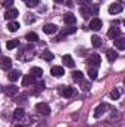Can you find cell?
Returning a JSON list of instances; mask_svg holds the SVG:
<instances>
[{
	"label": "cell",
	"mask_w": 125,
	"mask_h": 127,
	"mask_svg": "<svg viewBox=\"0 0 125 127\" xmlns=\"http://www.w3.org/2000/svg\"><path fill=\"white\" fill-rule=\"evenodd\" d=\"M25 21H27V24H32V22H35V16L34 15H27Z\"/></svg>",
	"instance_id": "836d02e7"
},
{
	"label": "cell",
	"mask_w": 125,
	"mask_h": 127,
	"mask_svg": "<svg viewBox=\"0 0 125 127\" xmlns=\"http://www.w3.org/2000/svg\"><path fill=\"white\" fill-rule=\"evenodd\" d=\"M0 66H1V69H10V66H12V59L10 58H7V56H3L1 58V61H0Z\"/></svg>",
	"instance_id": "7c38bea8"
},
{
	"label": "cell",
	"mask_w": 125,
	"mask_h": 127,
	"mask_svg": "<svg viewBox=\"0 0 125 127\" xmlns=\"http://www.w3.org/2000/svg\"><path fill=\"white\" fill-rule=\"evenodd\" d=\"M18 28H19V24H18L16 21H12V22H9V24H7V30H9L10 32L18 31Z\"/></svg>",
	"instance_id": "484cf974"
},
{
	"label": "cell",
	"mask_w": 125,
	"mask_h": 127,
	"mask_svg": "<svg viewBox=\"0 0 125 127\" xmlns=\"http://www.w3.org/2000/svg\"><path fill=\"white\" fill-rule=\"evenodd\" d=\"M16 16H19L18 9H7L6 13H4V18H6V19H15Z\"/></svg>",
	"instance_id": "5bb4252c"
},
{
	"label": "cell",
	"mask_w": 125,
	"mask_h": 127,
	"mask_svg": "<svg viewBox=\"0 0 125 127\" xmlns=\"http://www.w3.org/2000/svg\"><path fill=\"white\" fill-rule=\"evenodd\" d=\"M21 118H24V109H22V108H16V109L13 111V120L19 121Z\"/></svg>",
	"instance_id": "7402d4cb"
},
{
	"label": "cell",
	"mask_w": 125,
	"mask_h": 127,
	"mask_svg": "<svg viewBox=\"0 0 125 127\" xmlns=\"http://www.w3.org/2000/svg\"><path fill=\"white\" fill-rule=\"evenodd\" d=\"M63 21H65V24L66 25H75V22H77V16L74 15V13H65V18H63Z\"/></svg>",
	"instance_id": "30bf717a"
},
{
	"label": "cell",
	"mask_w": 125,
	"mask_h": 127,
	"mask_svg": "<svg viewBox=\"0 0 125 127\" xmlns=\"http://www.w3.org/2000/svg\"><path fill=\"white\" fill-rule=\"evenodd\" d=\"M106 109H107V105L106 103H102V105H99L96 109H94V117L96 118H100L104 112H106Z\"/></svg>",
	"instance_id": "8fae6325"
},
{
	"label": "cell",
	"mask_w": 125,
	"mask_h": 127,
	"mask_svg": "<svg viewBox=\"0 0 125 127\" xmlns=\"http://www.w3.org/2000/svg\"><path fill=\"white\" fill-rule=\"evenodd\" d=\"M0 53H1V52H0Z\"/></svg>",
	"instance_id": "ee69618b"
},
{
	"label": "cell",
	"mask_w": 125,
	"mask_h": 127,
	"mask_svg": "<svg viewBox=\"0 0 125 127\" xmlns=\"http://www.w3.org/2000/svg\"><path fill=\"white\" fill-rule=\"evenodd\" d=\"M43 31L46 32V34H55V32L58 31V27L55 24H46L43 27Z\"/></svg>",
	"instance_id": "2e32d148"
},
{
	"label": "cell",
	"mask_w": 125,
	"mask_h": 127,
	"mask_svg": "<svg viewBox=\"0 0 125 127\" xmlns=\"http://www.w3.org/2000/svg\"><path fill=\"white\" fill-rule=\"evenodd\" d=\"M77 1H78V4H81V7L87 6V4H91V0H77Z\"/></svg>",
	"instance_id": "d590c367"
},
{
	"label": "cell",
	"mask_w": 125,
	"mask_h": 127,
	"mask_svg": "<svg viewBox=\"0 0 125 127\" xmlns=\"http://www.w3.org/2000/svg\"><path fill=\"white\" fill-rule=\"evenodd\" d=\"M41 58H43L44 61H47V62H50V61H52V59L55 58V55H53V53H52L50 50H44V52L41 53Z\"/></svg>",
	"instance_id": "cb8c5ba5"
},
{
	"label": "cell",
	"mask_w": 125,
	"mask_h": 127,
	"mask_svg": "<svg viewBox=\"0 0 125 127\" xmlns=\"http://www.w3.org/2000/svg\"><path fill=\"white\" fill-rule=\"evenodd\" d=\"M59 92H61V95L63 96V97H71V96H74V93H75V90H74V87H71V86H61L59 87Z\"/></svg>",
	"instance_id": "5b68a950"
},
{
	"label": "cell",
	"mask_w": 125,
	"mask_h": 127,
	"mask_svg": "<svg viewBox=\"0 0 125 127\" xmlns=\"http://www.w3.org/2000/svg\"><path fill=\"white\" fill-rule=\"evenodd\" d=\"M18 46H19V40H9V41L6 43V47H7L9 50L15 49V47H18Z\"/></svg>",
	"instance_id": "4316f807"
},
{
	"label": "cell",
	"mask_w": 125,
	"mask_h": 127,
	"mask_svg": "<svg viewBox=\"0 0 125 127\" xmlns=\"http://www.w3.org/2000/svg\"><path fill=\"white\" fill-rule=\"evenodd\" d=\"M1 90H3V89H1V86H0V92H1Z\"/></svg>",
	"instance_id": "b9f144b4"
},
{
	"label": "cell",
	"mask_w": 125,
	"mask_h": 127,
	"mask_svg": "<svg viewBox=\"0 0 125 127\" xmlns=\"http://www.w3.org/2000/svg\"><path fill=\"white\" fill-rule=\"evenodd\" d=\"M55 1H56V3H62L63 0H55Z\"/></svg>",
	"instance_id": "ab89813d"
},
{
	"label": "cell",
	"mask_w": 125,
	"mask_h": 127,
	"mask_svg": "<svg viewBox=\"0 0 125 127\" xmlns=\"http://www.w3.org/2000/svg\"><path fill=\"white\" fill-rule=\"evenodd\" d=\"M21 50L22 52H18V59H21V61H30V59L34 58V49H32L31 46H25Z\"/></svg>",
	"instance_id": "7a4b0ae2"
},
{
	"label": "cell",
	"mask_w": 125,
	"mask_h": 127,
	"mask_svg": "<svg viewBox=\"0 0 125 127\" xmlns=\"http://www.w3.org/2000/svg\"><path fill=\"white\" fill-rule=\"evenodd\" d=\"M19 77H21L19 69H13V71H10V72H9V80H10V81H16Z\"/></svg>",
	"instance_id": "603a6c76"
},
{
	"label": "cell",
	"mask_w": 125,
	"mask_h": 127,
	"mask_svg": "<svg viewBox=\"0 0 125 127\" xmlns=\"http://www.w3.org/2000/svg\"><path fill=\"white\" fill-rule=\"evenodd\" d=\"M62 62L68 66V68H74L75 66V62H74V59H72V56L71 55H65L62 58Z\"/></svg>",
	"instance_id": "e0dca14e"
},
{
	"label": "cell",
	"mask_w": 125,
	"mask_h": 127,
	"mask_svg": "<svg viewBox=\"0 0 125 127\" xmlns=\"http://www.w3.org/2000/svg\"><path fill=\"white\" fill-rule=\"evenodd\" d=\"M50 74H52L53 77H58V78H61V77H63L65 71H63L62 66H58V65H55V66H52V68H50Z\"/></svg>",
	"instance_id": "ba28073f"
},
{
	"label": "cell",
	"mask_w": 125,
	"mask_h": 127,
	"mask_svg": "<svg viewBox=\"0 0 125 127\" xmlns=\"http://www.w3.org/2000/svg\"><path fill=\"white\" fill-rule=\"evenodd\" d=\"M34 77H32L31 74L30 75H25L24 78H22V87H28V86H31V84H34Z\"/></svg>",
	"instance_id": "d6986e66"
},
{
	"label": "cell",
	"mask_w": 125,
	"mask_h": 127,
	"mask_svg": "<svg viewBox=\"0 0 125 127\" xmlns=\"http://www.w3.org/2000/svg\"><path fill=\"white\" fill-rule=\"evenodd\" d=\"M15 127H22V126H19V124H18V126H15Z\"/></svg>",
	"instance_id": "60d3db41"
},
{
	"label": "cell",
	"mask_w": 125,
	"mask_h": 127,
	"mask_svg": "<svg viewBox=\"0 0 125 127\" xmlns=\"http://www.w3.org/2000/svg\"><path fill=\"white\" fill-rule=\"evenodd\" d=\"M34 87H35L34 93H38L40 90H43V89H44V81H38V83H35V84H34Z\"/></svg>",
	"instance_id": "1f68e13d"
},
{
	"label": "cell",
	"mask_w": 125,
	"mask_h": 127,
	"mask_svg": "<svg viewBox=\"0 0 125 127\" xmlns=\"http://www.w3.org/2000/svg\"><path fill=\"white\" fill-rule=\"evenodd\" d=\"M71 75H72V80H74V81H80V83H81V81L84 80V74H83V71H72Z\"/></svg>",
	"instance_id": "ffe728a7"
},
{
	"label": "cell",
	"mask_w": 125,
	"mask_h": 127,
	"mask_svg": "<svg viewBox=\"0 0 125 127\" xmlns=\"http://www.w3.org/2000/svg\"><path fill=\"white\" fill-rule=\"evenodd\" d=\"M106 56H107V61H109V62H113V61L118 59V52H115L113 49H109V50L106 52Z\"/></svg>",
	"instance_id": "ac0fdd59"
},
{
	"label": "cell",
	"mask_w": 125,
	"mask_h": 127,
	"mask_svg": "<svg viewBox=\"0 0 125 127\" xmlns=\"http://www.w3.org/2000/svg\"><path fill=\"white\" fill-rule=\"evenodd\" d=\"M66 4H68L69 7H72V6H74V4H72V0H66Z\"/></svg>",
	"instance_id": "f35d334b"
},
{
	"label": "cell",
	"mask_w": 125,
	"mask_h": 127,
	"mask_svg": "<svg viewBox=\"0 0 125 127\" xmlns=\"http://www.w3.org/2000/svg\"><path fill=\"white\" fill-rule=\"evenodd\" d=\"M24 1H27V0H24Z\"/></svg>",
	"instance_id": "7bdbcfd3"
},
{
	"label": "cell",
	"mask_w": 125,
	"mask_h": 127,
	"mask_svg": "<svg viewBox=\"0 0 125 127\" xmlns=\"http://www.w3.org/2000/svg\"><path fill=\"white\" fill-rule=\"evenodd\" d=\"M75 31H77V28L72 25V27H69V28H65V30L62 31V34H61V35H63V37H65V35H68V34H74Z\"/></svg>",
	"instance_id": "f546056e"
},
{
	"label": "cell",
	"mask_w": 125,
	"mask_h": 127,
	"mask_svg": "<svg viewBox=\"0 0 125 127\" xmlns=\"http://www.w3.org/2000/svg\"><path fill=\"white\" fill-rule=\"evenodd\" d=\"M25 38H27L28 41H37V40H38V35H37L35 32H28V34L25 35Z\"/></svg>",
	"instance_id": "4dcf8cb0"
},
{
	"label": "cell",
	"mask_w": 125,
	"mask_h": 127,
	"mask_svg": "<svg viewBox=\"0 0 125 127\" xmlns=\"http://www.w3.org/2000/svg\"><path fill=\"white\" fill-rule=\"evenodd\" d=\"M91 44H93L94 47H100L102 46V38L99 35H93L91 37Z\"/></svg>",
	"instance_id": "83f0119b"
},
{
	"label": "cell",
	"mask_w": 125,
	"mask_h": 127,
	"mask_svg": "<svg viewBox=\"0 0 125 127\" xmlns=\"http://www.w3.org/2000/svg\"><path fill=\"white\" fill-rule=\"evenodd\" d=\"M35 109H37L41 115H49V114H50V106H49L47 103H44V102H38V103L35 105Z\"/></svg>",
	"instance_id": "8992f818"
},
{
	"label": "cell",
	"mask_w": 125,
	"mask_h": 127,
	"mask_svg": "<svg viewBox=\"0 0 125 127\" xmlns=\"http://www.w3.org/2000/svg\"><path fill=\"white\" fill-rule=\"evenodd\" d=\"M87 74H88L90 80H96V78H97V68H94V66H88Z\"/></svg>",
	"instance_id": "d4e9b609"
},
{
	"label": "cell",
	"mask_w": 125,
	"mask_h": 127,
	"mask_svg": "<svg viewBox=\"0 0 125 127\" xmlns=\"http://www.w3.org/2000/svg\"><path fill=\"white\" fill-rule=\"evenodd\" d=\"M15 100H16L18 103H19V102H21V103H25V102H27V95H21L18 99H15Z\"/></svg>",
	"instance_id": "e575fe53"
},
{
	"label": "cell",
	"mask_w": 125,
	"mask_h": 127,
	"mask_svg": "<svg viewBox=\"0 0 125 127\" xmlns=\"http://www.w3.org/2000/svg\"><path fill=\"white\" fill-rule=\"evenodd\" d=\"M30 74H31L34 78H41L43 77V69L38 68V66H32L31 69H30Z\"/></svg>",
	"instance_id": "9a60e30c"
},
{
	"label": "cell",
	"mask_w": 125,
	"mask_h": 127,
	"mask_svg": "<svg viewBox=\"0 0 125 127\" xmlns=\"http://www.w3.org/2000/svg\"><path fill=\"white\" fill-rule=\"evenodd\" d=\"M121 34H122V32H121L119 28H116V27H113V25H112V28L107 31V37H109V38H112V40H115V38L121 37Z\"/></svg>",
	"instance_id": "9c48e42d"
},
{
	"label": "cell",
	"mask_w": 125,
	"mask_h": 127,
	"mask_svg": "<svg viewBox=\"0 0 125 127\" xmlns=\"http://www.w3.org/2000/svg\"><path fill=\"white\" fill-rule=\"evenodd\" d=\"M100 64H102V58H100L97 53H93V55H90V58L87 59V65H88V66L99 68V66H100Z\"/></svg>",
	"instance_id": "3957f363"
},
{
	"label": "cell",
	"mask_w": 125,
	"mask_h": 127,
	"mask_svg": "<svg viewBox=\"0 0 125 127\" xmlns=\"http://www.w3.org/2000/svg\"><path fill=\"white\" fill-rule=\"evenodd\" d=\"M18 92H19V87H18V86H15V84L7 86V87L4 89V93H6L7 96H15Z\"/></svg>",
	"instance_id": "4fadbf2b"
},
{
	"label": "cell",
	"mask_w": 125,
	"mask_h": 127,
	"mask_svg": "<svg viewBox=\"0 0 125 127\" xmlns=\"http://www.w3.org/2000/svg\"><path fill=\"white\" fill-rule=\"evenodd\" d=\"M119 96H121V89H119V87H116V89H113V90H112V93H110V97H112L113 100L119 99Z\"/></svg>",
	"instance_id": "f1b7e54d"
},
{
	"label": "cell",
	"mask_w": 125,
	"mask_h": 127,
	"mask_svg": "<svg viewBox=\"0 0 125 127\" xmlns=\"http://www.w3.org/2000/svg\"><path fill=\"white\" fill-rule=\"evenodd\" d=\"M99 13V4H87L81 7V15L84 19H88L90 16H96Z\"/></svg>",
	"instance_id": "6da1fadb"
},
{
	"label": "cell",
	"mask_w": 125,
	"mask_h": 127,
	"mask_svg": "<svg viewBox=\"0 0 125 127\" xmlns=\"http://www.w3.org/2000/svg\"><path fill=\"white\" fill-rule=\"evenodd\" d=\"M115 47L119 49V50H124L125 49V38L124 37H118V38H115Z\"/></svg>",
	"instance_id": "44dd1931"
},
{
	"label": "cell",
	"mask_w": 125,
	"mask_h": 127,
	"mask_svg": "<svg viewBox=\"0 0 125 127\" xmlns=\"http://www.w3.org/2000/svg\"><path fill=\"white\" fill-rule=\"evenodd\" d=\"M81 83H83V90H85V92L90 90V83H88V81H84V80H83Z\"/></svg>",
	"instance_id": "8d00e7d4"
},
{
	"label": "cell",
	"mask_w": 125,
	"mask_h": 127,
	"mask_svg": "<svg viewBox=\"0 0 125 127\" xmlns=\"http://www.w3.org/2000/svg\"><path fill=\"white\" fill-rule=\"evenodd\" d=\"M102 25H103V22H102V19H99V18H93V19L90 21V30H93V31L102 30Z\"/></svg>",
	"instance_id": "52a82bcc"
},
{
	"label": "cell",
	"mask_w": 125,
	"mask_h": 127,
	"mask_svg": "<svg viewBox=\"0 0 125 127\" xmlns=\"http://www.w3.org/2000/svg\"><path fill=\"white\" fill-rule=\"evenodd\" d=\"M124 10V3L122 1H116L113 4L109 6V13L110 15H116V13H121Z\"/></svg>",
	"instance_id": "277c9868"
},
{
	"label": "cell",
	"mask_w": 125,
	"mask_h": 127,
	"mask_svg": "<svg viewBox=\"0 0 125 127\" xmlns=\"http://www.w3.org/2000/svg\"><path fill=\"white\" fill-rule=\"evenodd\" d=\"M38 4H40L38 0H27V6H28V7H35V6H38Z\"/></svg>",
	"instance_id": "d6a6232c"
},
{
	"label": "cell",
	"mask_w": 125,
	"mask_h": 127,
	"mask_svg": "<svg viewBox=\"0 0 125 127\" xmlns=\"http://www.w3.org/2000/svg\"><path fill=\"white\" fill-rule=\"evenodd\" d=\"M13 4V0H3V6H6V7H10Z\"/></svg>",
	"instance_id": "74e56055"
}]
</instances>
